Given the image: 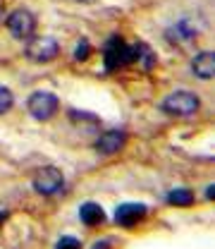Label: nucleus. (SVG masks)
<instances>
[{
  "instance_id": "nucleus-1",
  "label": "nucleus",
  "mask_w": 215,
  "mask_h": 249,
  "mask_svg": "<svg viewBox=\"0 0 215 249\" xmlns=\"http://www.w3.org/2000/svg\"><path fill=\"white\" fill-rule=\"evenodd\" d=\"M198 106H201L198 98L191 91H175V93H170V96H165L163 103H160L163 113L175 115V118H189V115H194L198 110Z\"/></svg>"
},
{
  "instance_id": "nucleus-2",
  "label": "nucleus",
  "mask_w": 215,
  "mask_h": 249,
  "mask_svg": "<svg viewBox=\"0 0 215 249\" xmlns=\"http://www.w3.org/2000/svg\"><path fill=\"white\" fill-rule=\"evenodd\" d=\"M103 58H105V70L108 72H113L117 67H124V65H132L134 62V46H127L120 36H113L105 43Z\"/></svg>"
},
{
  "instance_id": "nucleus-3",
  "label": "nucleus",
  "mask_w": 215,
  "mask_h": 249,
  "mask_svg": "<svg viewBox=\"0 0 215 249\" xmlns=\"http://www.w3.org/2000/svg\"><path fill=\"white\" fill-rule=\"evenodd\" d=\"M27 108H29V115L33 120L46 123V120H50L58 113L60 101H58V96H53V93H48V91H36L29 96Z\"/></svg>"
},
{
  "instance_id": "nucleus-4",
  "label": "nucleus",
  "mask_w": 215,
  "mask_h": 249,
  "mask_svg": "<svg viewBox=\"0 0 215 249\" xmlns=\"http://www.w3.org/2000/svg\"><path fill=\"white\" fill-rule=\"evenodd\" d=\"M24 53H27V58H29L31 62H50L58 58L60 46H58V41L50 38V36H38V38H31Z\"/></svg>"
},
{
  "instance_id": "nucleus-5",
  "label": "nucleus",
  "mask_w": 215,
  "mask_h": 249,
  "mask_svg": "<svg viewBox=\"0 0 215 249\" xmlns=\"http://www.w3.org/2000/svg\"><path fill=\"white\" fill-rule=\"evenodd\" d=\"M65 185V175H62L58 168H53V165H48V168H41L38 173H36V178H33V189L38 192V194H43V196H53V194H58Z\"/></svg>"
},
{
  "instance_id": "nucleus-6",
  "label": "nucleus",
  "mask_w": 215,
  "mask_h": 249,
  "mask_svg": "<svg viewBox=\"0 0 215 249\" xmlns=\"http://www.w3.org/2000/svg\"><path fill=\"white\" fill-rule=\"evenodd\" d=\"M5 24H7V31L15 36V38H19V41H24V38H29L33 29H36V17L31 15L29 10H15V12H10V17L5 19Z\"/></svg>"
},
{
  "instance_id": "nucleus-7",
  "label": "nucleus",
  "mask_w": 215,
  "mask_h": 249,
  "mask_svg": "<svg viewBox=\"0 0 215 249\" xmlns=\"http://www.w3.org/2000/svg\"><path fill=\"white\" fill-rule=\"evenodd\" d=\"M149 213V209L144 204H136V201H127V204H120L115 209V223L120 228H134L139 225Z\"/></svg>"
},
{
  "instance_id": "nucleus-8",
  "label": "nucleus",
  "mask_w": 215,
  "mask_h": 249,
  "mask_svg": "<svg viewBox=\"0 0 215 249\" xmlns=\"http://www.w3.org/2000/svg\"><path fill=\"white\" fill-rule=\"evenodd\" d=\"M124 144H127V134L122 129H110V132H105V134H100L96 139V151L103 156H110V154H117Z\"/></svg>"
},
{
  "instance_id": "nucleus-9",
  "label": "nucleus",
  "mask_w": 215,
  "mask_h": 249,
  "mask_svg": "<svg viewBox=\"0 0 215 249\" xmlns=\"http://www.w3.org/2000/svg\"><path fill=\"white\" fill-rule=\"evenodd\" d=\"M191 72H194L198 79H213V74H215V53H211V51L198 53V55L191 60Z\"/></svg>"
},
{
  "instance_id": "nucleus-10",
  "label": "nucleus",
  "mask_w": 215,
  "mask_h": 249,
  "mask_svg": "<svg viewBox=\"0 0 215 249\" xmlns=\"http://www.w3.org/2000/svg\"><path fill=\"white\" fill-rule=\"evenodd\" d=\"M79 218H82L84 225L96 228V225H103V223H105V211H103L96 201H86V204H82V209H79Z\"/></svg>"
},
{
  "instance_id": "nucleus-11",
  "label": "nucleus",
  "mask_w": 215,
  "mask_h": 249,
  "mask_svg": "<svg viewBox=\"0 0 215 249\" xmlns=\"http://www.w3.org/2000/svg\"><path fill=\"white\" fill-rule=\"evenodd\" d=\"M134 62H139L141 70L149 72V70L155 65V53L146 46V43H136V46H134Z\"/></svg>"
},
{
  "instance_id": "nucleus-12",
  "label": "nucleus",
  "mask_w": 215,
  "mask_h": 249,
  "mask_svg": "<svg viewBox=\"0 0 215 249\" xmlns=\"http://www.w3.org/2000/svg\"><path fill=\"white\" fill-rule=\"evenodd\" d=\"M167 204L172 206H191L194 204V192L186 189V187H177L167 194Z\"/></svg>"
},
{
  "instance_id": "nucleus-13",
  "label": "nucleus",
  "mask_w": 215,
  "mask_h": 249,
  "mask_svg": "<svg viewBox=\"0 0 215 249\" xmlns=\"http://www.w3.org/2000/svg\"><path fill=\"white\" fill-rule=\"evenodd\" d=\"M170 41H177V43H184V41H194L196 38V29H191L186 22H180L177 27L170 29Z\"/></svg>"
},
{
  "instance_id": "nucleus-14",
  "label": "nucleus",
  "mask_w": 215,
  "mask_h": 249,
  "mask_svg": "<svg viewBox=\"0 0 215 249\" xmlns=\"http://www.w3.org/2000/svg\"><path fill=\"white\" fill-rule=\"evenodd\" d=\"M12 103H15L12 91H10L7 87H0V115H5V113L12 108Z\"/></svg>"
},
{
  "instance_id": "nucleus-15",
  "label": "nucleus",
  "mask_w": 215,
  "mask_h": 249,
  "mask_svg": "<svg viewBox=\"0 0 215 249\" xmlns=\"http://www.w3.org/2000/svg\"><path fill=\"white\" fill-rule=\"evenodd\" d=\"M89 55H91V46H89V41H86V38H82V41L74 46V60L84 62Z\"/></svg>"
},
{
  "instance_id": "nucleus-16",
  "label": "nucleus",
  "mask_w": 215,
  "mask_h": 249,
  "mask_svg": "<svg viewBox=\"0 0 215 249\" xmlns=\"http://www.w3.org/2000/svg\"><path fill=\"white\" fill-rule=\"evenodd\" d=\"M55 249H82V242H79L77 237H72V235H65V237L58 240Z\"/></svg>"
},
{
  "instance_id": "nucleus-17",
  "label": "nucleus",
  "mask_w": 215,
  "mask_h": 249,
  "mask_svg": "<svg viewBox=\"0 0 215 249\" xmlns=\"http://www.w3.org/2000/svg\"><path fill=\"white\" fill-rule=\"evenodd\" d=\"M91 249H113V240H110V237H105V240H96Z\"/></svg>"
},
{
  "instance_id": "nucleus-18",
  "label": "nucleus",
  "mask_w": 215,
  "mask_h": 249,
  "mask_svg": "<svg viewBox=\"0 0 215 249\" xmlns=\"http://www.w3.org/2000/svg\"><path fill=\"white\" fill-rule=\"evenodd\" d=\"M206 199H208V201L215 199V185H208V189H206Z\"/></svg>"
},
{
  "instance_id": "nucleus-19",
  "label": "nucleus",
  "mask_w": 215,
  "mask_h": 249,
  "mask_svg": "<svg viewBox=\"0 0 215 249\" xmlns=\"http://www.w3.org/2000/svg\"><path fill=\"white\" fill-rule=\"evenodd\" d=\"M5 218H7V213H0V220H5Z\"/></svg>"
},
{
  "instance_id": "nucleus-20",
  "label": "nucleus",
  "mask_w": 215,
  "mask_h": 249,
  "mask_svg": "<svg viewBox=\"0 0 215 249\" xmlns=\"http://www.w3.org/2000/svg\"><path fill=\"white\" fill-rule=\"evenodd\" d=\"M82 2H93V0H82Z\"/></svg>"
}]
</instances>
